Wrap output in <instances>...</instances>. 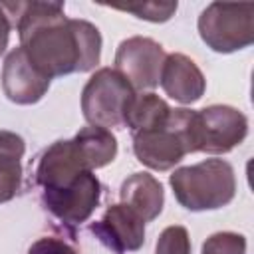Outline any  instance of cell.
Masks as SVG:
<instances>
[{
  "instance_id": "9a60e30c",
  "label": "cell",
  "mask_w": 254,
  "mask_h": 254,
  "mask_svg": "<svg viewBox=\"0 0 254 254\" xmlns=\"http://www.w3.org/2000/svg\"><path fill=\"white\" fill-rule=\"evenodd\" d=\"M73 141L77 143L91 171L109 165L117 155V139L109 129L89 125V127L79 129Z\"/></svg>"
},
{
  "instance_id": "7a4b0ae2",
  "label": "cell",
  "mask_w": 254,
  "mask_h": 254,
  "mask_svg": "<svg viewBox=\"0 0 254 254\" xmlns=\"http://www.w3.org/2000/svg\"><path fill=\"white\" fill-rule=\"evenodd\" d=\"M133 153L153 171H169L189 153H198V123L192 109H171L167 121L155 129L133 133Z\"/></svg>"
},
{
  "instance_id": "44dd1931",
  "label": "cell",
  "mask_w": 254,
  "mask_h": 254,
  "mask_svg": "<svg viewBox=\"0 0 254 254\" xmlns=\"http://www.w3.org/2000/svg\"><path fill=\"white\" fill-rule=\"evenodd\" d=\"M10 30H12V24H10V20H8V16H6L2 4H0V56H2V54L6 52V48H8Z\"/></svg>"
},
{
  "instance_id": "6da1fadb",
  "label": "cell",
  "mask_w": 254,
  "mask_h": 254,
  "mask_svg": "<svg viewBox=\"0 0 254 254\" xmlns=\"http://www.w3.org/2000/svg\"><path fill=\"white\" fill-rule=\"evenodd\" d=\"M20 48L46 75L91 71L101 58V34L87 20L67 18L60 2H2Z\"/></svg>"
},
{
  "instance_id": "4fadbf2b",
  "label": "cell",
  "mask_w": 254,
  "mask_h": 254,
  "mask_svg": "<svg viewBox=\"0 0 254 254\" xmlns=\"http://www.w3.org/2000/svg\"><path fill=\"white\" fill-rule=\"evenodd\" d=\"M121 204L137 212L145 222L155 220L165 204L163 185L149 173H133L127 177L119 190Z\"/></svg>"
},
{
  "instance_id": "5b68a950",
  "label": "cell",
  "mask_w": 254,
  "mask_h": 254,
  "mask_svg": "<svg viewBox=\"0 0 254 254\" xmlns=\"http://www.w3.org/2000/svg\"><path fill=\"white\" fill-rule=\"evenodd\" d=\"M198 34L218 54L248 48L254 42V4L210 2L198 16Z\"/></svg>"
},
{
  "instance_id": "e0dca14e",
  "label": "cell",
  "mask_w": 254,
  "mask_h": 254,
  "mask_svg": "<svg viewBox=\"0 0 254 254\" xmlns=\"http://www.w3.org/2000/svg\"><path fill=\"white\" fill-rule=\"evenodd\" d=\"M111 8L131 12L141 20L167 22L177 12V2H137V4H113Z\"/></svg>"
},
{
  "instance_id": "ba28073f",
  "label": "cell",
  "mask_w": 254,
  "mask_h": 254,
  "mask_svg": "<svg viewBox=\"0 0 254 254\" xmlns=\"http://www.w3.org/2000/svg\"><path fill=\"white\" fill-rule=\"evenodd\" d=\"M101 198V183L93 171H85L71 185L56 190H44V206L64 224L75 226L85 222L97 208Z\"/></svg>"
},
{
  "instance_id": "5bb4252c",
  "label": "cell",
  "mask_w": 254,
  "mask_h": 254,
  "mask_svg": "<svg viewBox=\"0 0 254 254\" xmlns=\"http://www.w3.org/2000/svg\"><path fill=\"white\" fill-rule=\"evenodd\" d=\"M26 143L12 131H0V204L16 196L22 187V157Z\"/></svg>"
},
{
  "instance_id": "ffe728a7",
  "label": "cell",
  "mask_w": 254,
  "mask_h": 254,
  "mask_svg": "<svg viewBox=\"0 0 254 254\" xmlns=\"http://www.w3.org/2000/svg\"><path fill=\"white\" fill-rule=\"evenodd\" d=\"M28 254H77V250L71 244H67L65 240H62V238L44 236V238H38L30 246Z\"/></svg>"
},
{
  "instance_id": "7c38bea8",
  "label": "cell",
  "mask_w": 254,
  "mask_h": 254,
  "mask_svg": "<svg viewBox=\"0 0 254 254\" xmlns=\"http://www.w3.org/2000/svg\"><path fill=\"white\" fill-rule=\"evenodd\" d=\"M159 83L171 99L183 105L198 101L206 89V79L202 71L185 54H169L165 58Z\"/></svg>"
},
{
  "instance_id": "d6986e66",
  "label": "cell",
  "mask_w": 254,
  "mask_h": 254,
  "mask_svg": "<svg viewBox=\"0 0 254 254\" xmlns=\"http://www.w3.org/2000/svg\"><path fill=\"white\" fill-rule=\"evenodd\" d=\"M202 254H246V238L236 232H216L204 240Z\"/></svg>"
},
{
  "instance_id": "52a82bcc",
  "label": "cell",
  "mask_w": 254,
  "mask_h": 254,
  "mask_svg": "<svg viewBox=\"0 0 254 254\" xmlns=\"http://www.w3.org/2000/svg\"><path fill=\"white\" fill-rule=\"evenodd\" d=\"M198 151L222 155L240 145L248 133L246 115L230 105H208L196 111Z\"/></svg>"
},
{
  "instance_id": "9c48e42d",
  "label": "cell",
  "mask_w": 254,
  "mask_h": 254,
  "mask_svg": "<svg viewBox=\"0 0 254 254\" xmlns=\"http://www.w3.org/2000/svg\"><path fill=\"white\" fill-rule=\"evenodd\" d=\"M85 171H91L73 139L52 143L36 167V185L44 190H56L71 185Z\"/></svg>"
},
{
  "instance_id": "2e32d148",
  "label": "cell",
  "mask_w": 254,
  "mask_h": 254,
  "mask_svg": "<svg viewBox=\"0 0 254 254\" xmlns=\"http://www.w3.org/2000/svg\"><path fill=\"white\" fill-rule=\"evenodd\" d=\"M171 113V107L167 105L165 99H161L155 93H141L135 95L127 115H125V127H129L133 133L139 131H149L167 121Z\"/></svg>"
},
{
  "instance_id": "30bf717a",
  "label": "cell",
  "mask_w": 254,
  "mask_h": 254,
  "mask_svg": "<svg viewBox=\"0 0 254 254\" xmlns=\"http://www.w3.org/2000/svg\"><path fill=\"white\" fill-rule=\"evenodd\" d=\"M50 77H46L24 54L22 48H14L2 67V89L4 95L18 105L38 103L50 89Z\"/></svg>"
},
{
  "instance_id": "3957f363",
  "label": "cell",
  "mask_w": 254,
  "mask_h": 254,
  "mask_svg": "<svg viewBox=\"0 0 254 254\" xmlns=\"http://www.w3.org/2000/svg\"><path fill=\"white\" fill-rule=\"evenodd\" d=\"M169 183L179 204L192 212L222 208L236 192L234 169L222 159H206L181 167L173 171Z\"/></svg>"
},
{
  "instance_id": "8992f818",
  "label": "cell",
  "mask_w": 254,
  "mask_h": 254,
  "mask_svg": "<svg viewBox=\"0 0 254 254\" xmlns=\"http://www.w3.org/2000/svg\"><path fill=\"white\" fill-rule=\"evenodd\" d=\"M165 58L167 54L159 42L133 36L119 44L115 52V71H119L133 89H153L159 85Z\"/></svg>"
},
{
  "instance_id": "ac0fdd59",
  "label": "cell",
  "mask_w": 254,
  "mask_h": 254,
  "mask_svg": "<svg viewBox=\"0 0 254 254\" xmlns=\"http://www.w3.org/2000/svg\"><path fill=\"white\" fill-rule=\"evenodd\" d=\"M155 254H190V238L185 226H167L155 244Z\"/></svg>"
},
{
  "instance_id": "8fae6325",
  "label": "cell",
  "mask_w": 254,
  "mask_h": 254,
  "mask_svg": "<svg viewBox=\"0 0 254 254\" xmlns=\"http://www.w3.org/2000/svg\"><path fill=\"white\" fill-rule=\"evenodd\" d=\"M89 230L117 254L139 250L145 242V220L125 204H111Z\"/></svg>"
},
{
  "instance_id": "277c9868",
  "label": "cell",
  "mask_w": 254,
  "mask_h": 254,
  "mask_svg": "<svg viewBox=\"0 0 254 254\" xmlns=\"http://www.w3.org/2000/svg\"><path fill=\"white\" fill-rule=\"evenodd\" d=\"M135 95V89L119 71L101 67L87 79L81 91L83 117L91 127H125V115Z\"/></svg>"
}]
</instances>
